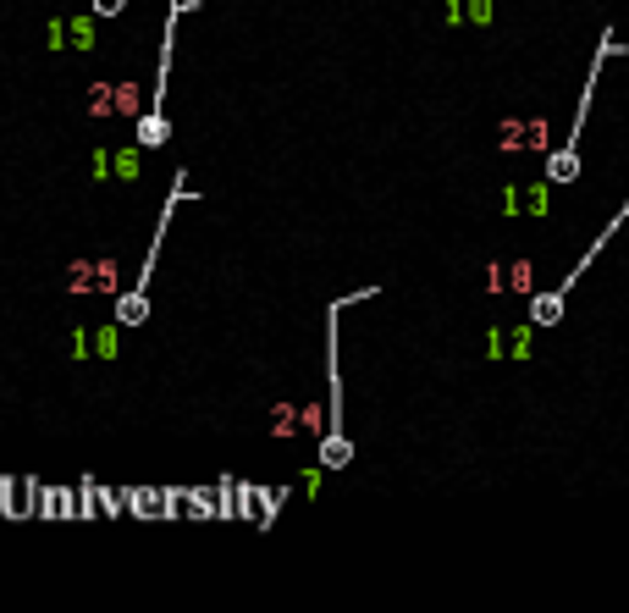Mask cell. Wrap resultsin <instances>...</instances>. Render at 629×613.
Masks as SVG:
<instances>
[{
	"label": "cell",
	"instance_id": "obj_1",
	"mask_svg": "<svg viewBox=\"0 0 629 613\" xmlns=\"http://www.w3.org/2000/svg\"><path fill=\"white\" fill-rule=\"evenodd\" d=\"M183 200H188V172H177V177H172V193H166V210H160V221H155V243H149L144 266H139V282H132L127 294H116V320H122V332H132V327H144V320H149V277H155V260H160L166 227H172V210H177Z\"/></svg>",
	"mask_w": 629,
	"mask_h": 613
},
{
	"label": "cell",
	"instance_id": "obj_2",
	"mask_svg": "<svg viewBox=\"0 0 629 613\" xmlns=\"http://www.w3.org/2000/svg\"><path fill=\"white\" fill-rule=\"evenodd\" d=\"M608 55H618V39H613V28L602 34V45H596V61H591V72H585V94H580V111H574V127H569V139H563V144H557V149L547 155V183H574V177H580V133H585V111H591V94H596V78H602Z\"/></svg>",
	"mask_w": 629,
	"mask_h": 613
},
{
	"label": "cell",
	"instance_id": "obj_3",
	"mask_svg": "<svg viewBox=\"0 0 629 613\" xmlns=\"http://www.w3.org/2000/svg\"><path fill=\"white\" fill-rule=\"evenodd\" d=\"M624 221H629V200H624V210H618V216L608 221V233H602V238H596V243L585 249V260H580V266H574L569 277H563L557 287H547V294H536V299H530V327H536V332H552V327H557V320H563V304H569V287H574V282L585 277V266L596 260V254H602V249L613 243V233L624 227Z\"/></svg>",
	"mask_w": 629,
	"mask_h": 613
},
{
	"label": "cell",
	"instance_id": "obj_4",
	"mask_svg": "<svg viewBox=\"0 0 629 613\" xmlns=\"http://www.w3.org/2000/svg\"><path fill=\"white\" fill-rule=\"evenodd\" d=\"M183 503V487H127V514H139V520H172Z\"/></svg>",
	"mask_w": 629,
	"mask_h": 613
},
{
	"label": "cell",
	"instance_id": "obj_5",
	"mask_svg": "<svg viewBox=\"0 0 629 613\" xmlns=\"http://www.w3.org/2000/svg\"><path fill=\"white\" fill-rule=\"evenodd\" d=\"M132 144L166 149V144H172V116H166V111H139V116H132Z\"/></svg>",
	"mask_w": 629,
	"mask_h": 613
},
{
	"label": "cell",
	"instance_id": "obj_6",
	"mask_svg": "<svg viewBox=\"0 0 629 613\" xmlns=\"http://www.w3.org/2000/svg\"><path fill=\"white\" fill-rule=\"evenodd\" d=\"M353 464V442L343 431H326L320 437V470H348Z\"/></svg>",
	"mask_w": 629,
	"mask_h": 613
},
{
	"label": "cell",
	"instance_id": "obj_7",
	"mask_svg": "<svg viewBox=\"0 0 629 613\" xmlns=\"http://www.w3.org/2000/svg\"><path fill=\"white\" fill-rule=\"evenodd\" d=\"M89 116H116V83H94L89 89Z\"/></svg>",
	"mask_w": 629,
	"mask_h": 613
},
{
	"label": "cell",
	"instance_id": "obj_8",
	"mask_svg": "<svg viewBox=\"0 0 629 613\" xmlns=\"http://www.w3.org/2000/svg\"><path fill=\"white\" fill-rule=\"evenodd\" d=\"M94 22H99L94 12H89V17H66V45H78V50H89V45H94Z\"/></svg>",
	"mask_w": 629,
	"mask_h": 613
},
{
	"label": "cell",
	"instance_id": "obj_9",
	"mask_svg": "<svg viewBox=\"0 0 629 613\" xmlns=\"http://www.w3.org/2000/svg\"><path fill=\"white\" fill-rule=\"evenodd\" d=\"M183 503H193L188 514H205V520H210V514H221V498H210L205 487H183Z\"/></svg>",
	"mask_w": 629,
	"mask_h": 613
},
{
	"label": "cell",
	"instance_id": "obj_10",
	"mask_svg": "<svg viewBox=\"0 0 629 613\" xmlns=\"http://www.w3.org/2000/svg\"><path fill=\"white\" fill-rule=\"evenodd\" d=\"M116 111H122V116H139V111H144V106H139V83H127V78L116 83Z\"/></svg>",
	"mask_w": 629,
	"mask_h": 613
},
{
	"label": "cell",
	"instance_id": "obj_11",
	"mask_svg": "<svg viewBox=\"0 0 629 613\" xmlns=\"http://www.w3.org/2000/svg\"><path fill=\"white\" fill-rule=\"evenodd\" d=\"M139 155H144V144H132V149H122V155L111 160V166H116V172H122V177L132 183V177H139Z\"/></svg>",
	"mask_w": 629,
	"mask_h": 613
},
{
	"label": "cell",
	"instance_id": "obj_12",
	"mask_svg": "<svg viewBox=\"0 0 629 613\" xmlns=\"http://www.w3.org/2000/svg\"><path fill=\"white\" fill-rule=\"evenodd\" d=\"M99 294H122V287H116V260H111V254H99Z\"/></svg>",
	"mask_w": 629,
	"mask_h": 613
},
{
	"label": "cell",
	"instance_id": "obj_13",
	"mask_svg": "<svg viewBox=\"0 0 629 613\" xmlns=\"http://www.w3.org/2000/svg\"><path fill=\"white\" fill-rule=\"evenodd\" d=\"M463 17H470L475 28H486L491 22V0H463Z\"/></svg>",
	"mask_w": 629,
	"mask_h": 613
},
{
	"label": "cell",
	"instance_id": "obj_14",
	"mask_svg": "<svg viewBox=\"0 0 629 613\" xmlns=\"http://www.w3.org/2000/svg\"><path fill=\"white\" fill-rule=\"evenodd\" d=\"M89 12L106 22V17H122V12H127V0H89Z\"/></svg>",
	"mask_w": 629,
	"mask_h": 613
},
{
	"label": "cell",
	"instance_id": "obj_15",
	"mask_svg": "<svg viewBox=\"0 0 629 613\" xmlns=\"http://www.w3.org/2000/svg\"><path fill=\"white\" fill-rule=\"evenodd\" d=\"M116 332H122V320H116V327H106V332H99V343H94V353H99V360H111V353H116Z\"/></svg>",
	"mask_w": 629,
	"mask_h": 613
},
{
	"label": "cell",
	"instance_id": "obj_16",
	"mask_svg": "<svg viewBox=\"0 0 629 613\" xmlns=\"http://www.w3.org/2000/svg\"><path fill=\"white\" fill-rule=\"evenodd\" d=\"M276 437H293V409L287 404H276V426H271Z\"/></svg>",
	"mask_w": 629,
	"mask_h": 613
}]
</instances>
